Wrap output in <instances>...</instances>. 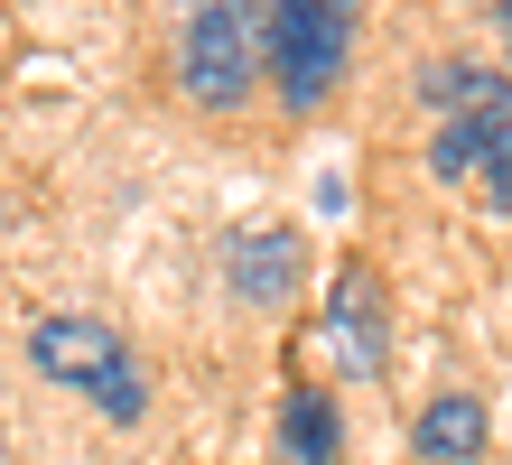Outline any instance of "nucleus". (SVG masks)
Wrapping results in <instances>:
<instances>
[{
	"label": "nucleus",
	"mask_w": 512,
	"mask_h": 465,
	"mask_svg": "<svg viewBox=\"0 0 512 465\" xmlns=\"http://www.w3.org/2000/svg\"><path fill=\"white\" fill-rule=\"evenodd\" d=\"M261 56H270L261 0H187V28H177V84H187V103H205V112L252 103Z\"/></svg>",
	"instance_id": "1"
},
{
	"label": "nucleus",
	"mask_w": 512,
	"mask_h": 465,
	"mask_svg": "<svg viewBox=\"0 0 512 465\" xmlns=\"http://www.w3.org/2000/svg\"><path fill=\"white\" fill-rule=\"evenodd\" d=\"M354 56V0H270V75L280 103L317 112Z\"/></svg>",
	"instance_id": "2"
},
{
	"label": "nucleus",
	"mask_w": 512,
	"mask_h": 465,
	"mask_svg": "<svg viewBox=\"0 0 512 465\" xmlns=\"http://www.w3.org/2000/svg\"><path fill=\"white\" fill-rule=\"evenodd\" d=\"M28 363H38L47 382L94 391L103 419H122V428L149 410V391H140V372H131V354H122V335L94 326V317H38V326H28Z\"/></svg>",
	"instance_id": "3"
},
{
	"label": "nucleus",
	"mask_w": 512,
	"mask_h": 465,
	"mask_svg": "<svg viewBox=\"0 0 512 465\" xmlns=\"http://www.w3.org/2000/svg\"><path fill=\"white\" fill-rule=\"evenodd\" d=\"M429 168H438L447 186H485V205L512 214V84H494L485 103H466V112L438 121Z\"/></svg>",
	"instance_id": "4"
},
{
	"label": "nucleus",
	"mask_w": 512,
	"mask_h": 465,
	"mask_svg": "<svg viewBox=\"0 0 512 465\" xmlns=\"http://www.w3.org/2000/svg\"><path fill=\"white\" fill-rule=\"evenodd\" d=\"M326 326H336V354H345L354 372H382V363H391V298H382L373 270H336Z\"/></svg>",
	"instance_id": "5"
},
{
	"label": "nucleus",
	"mask_w": 512,
	"mask_h": 465,
	"mask_svg": "<svg viewBox=\"0 0 512 465\" xmlns=\"http://www.w3.org/2000/svg\"><path fill=\"white\" fill-rule=\"evenodd\" d=\"M224 279H233V298L280 307V298H298V279H308V252H298V233H252V242H233Z\"/></svg>",
	"instance_id": "6"
},
{
	"label": "nucleus",
	"mask_w": 512,
	"mask_h": 465,
	"mask_svg": "<svg viewBox=\"0 0 512 465\" xmlns=\"http://www.w3.org/2000/svg\"><path fill=\"white\" fill-rule=\"evenodd\" d=\"M419 456H429V465L485 456V400H475V391H438L429 410H419Z\"/></svg>",
	"instance_id": "7"
},
{
	"label": "nucleus",
	"mask_w": 512,
	"mask_h": 465,
	"mask_svg": "<svg viewBox=\"0 0 512 465\" xmlns=\"http://www.w3.org/2000/svg\"><path fill=\"white\" fill-rule=\"evenodd\" d=\"M280 428H289V456H298V465H336V410H326L317 391H289Z\"/></svg>",
	"instance_id": "8"
},
{
	"label": "nucleus",
	"mask_w": 512,
	"mask_h": 465,
	"mask_svg": "<svg viewBox=\"0 0 512 465\" xmlns=\"http://www.w3.org/2000/svg\"><path fill=\"white\" fill-rule=\"evenodd\" d=\"M494 84H503V75H485V66H429V75H419V93L438 103V121H447V112H466V103H485Z\"/></svg>",
	"instance_id": "9"
},
{
	"label": "nucleus",
	"mask_w": 512,
	"mask_h": 465,
	"mask_svg": "<svg viewBox=\"0 0 512 465\" xmlns=\"http://www.w3.org/2000/svg\"><path fill=\"white\" fill-rule=\"evenodd\" d=\"M494 28H503V47H512V0H503V10H494Z\"/></svg>",
	"instance_id": "10"
}]
</instances>
